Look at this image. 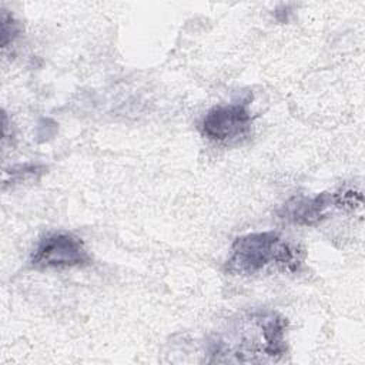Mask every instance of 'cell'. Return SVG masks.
<instances>
[{"label": "cell", "mask_w": 365, "mask_h": 365, "mask_svg": "<svg viewBox=\"0 0 365 365\" xmlns=\"http://www.w3.org/2000/svg\"><path fill=\"white\" fill-rule=\"evenodd\" d=\"M288 321L272 309L238 312L208 342V362L279 361L288 352Z\"/></svg>", "instance_id": "1"}, {"label": "cell", "mask_w": 365, "mask_h": 365, "mask_svg": "<svg viewBox=\"0 0 365 365\" xmlns=\"http://www.w3.org/2000/svg\"><path fill=\"white\" fill-rule=\"evenodd\" d=\"M304 259V250L275 231L248 232L232 241L224 271L240 277L294 274L301 269Z\"/></svg>", "instance_id": "2"}, {"label": "cell", "mask_w": 365, "mask_h": 365, "mask_svg": "<svg viewBox=\"0 0 365 365\" xmlns=\"http://www.w3.org/2000/svg\"><path fill=\"white\" fill-rule=\"evenodd\" d=\"M91 262L83 240L67 231L43 235L30 255V265L36 269L83 268Z\"/></svg>", "instance_id": "3"}, {"label": "cell", "mask_w": 365, "mask_h": 365, "mask_svg": "<svg viewBox=\"0 0 365 365\" xmlns=\"http://www.w3.org/2000/svg\"><path fill=\"white\" fill-rule=\"evenodd\" d=\"M252 128V115L247 101L217 104L200 123L201 134L210 141L235 145L247 140Z\"/></svg>", "instance_id": "4"}, {"label": "cell", "mask_w": 365, "mask_h": 365, "mask_svg": "<svg viewBox=\"0 0 365 365\" xmlns=\"http://www.w3.org/2000/svg\"><path fill=\"white\" fill-rule=\"evenodd\" d=\"M336 207L335 192L324 191L314 197L294 195L278 210V217L297 225L315 227L328 218Z\"/></svg>", "instance_id": "5"}, {"label": "cell", "mask_w": 365, "mask_h": 365, "mask_svg": "<svg viewBox=\"0 0 365 365\" xmlns=\"http://www.w3.org/2000/svg\"><path fill=\"white\" fill-rule=\"evenodd\" d=\"M47 173V167L44 164L38 163H24V164H16L10 167L9 170H4L3 174V190L7 187H16L21 185L30 181L40 180Z\"/></svg>", "instance_id": "6"}, {"label": "cell", "mask_w": 365, "mask_h": 365, "mask_svg": "<svg viewBox=\"0 0 365 365\" xmlns=\"http://www.w3.org/2000/svg\"><path fill=\"white\" fill-rule=\"evenodd\" d=\"M21 31L23 27L20 21L11 13H9V10L1 9V48L13 44Z\"/></svg>", "instance_id": "7"}, {"label": "cell", "mask_w": 365, "mask_h": 365, "mask_svg": "<svg viewBox=\"0 0 365 365\" xmlns=\"http://www.w3.org/2000/svg\"><path fill=\"white\" fill-rule=\"evenodd\" d=\"M335 197H336V207L341 210L355 211L362 208V192L359 190H355L352 187L341 188L335 191Z\"/></svg>", "instance_id": "8"}]
</instances>
